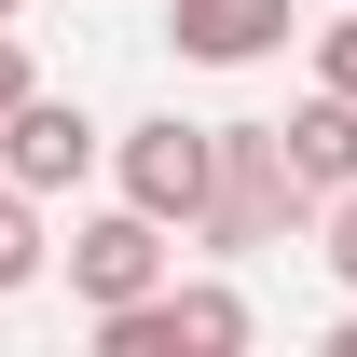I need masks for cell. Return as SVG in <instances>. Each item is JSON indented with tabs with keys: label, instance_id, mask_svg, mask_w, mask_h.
Listing matches in <instances>:
<instances>
[{
	"label": "cell",
	"instance_id": "obj_6",
	"mask_svg": "<svg viewBox=\"0 0 357 357\" xmlns=\"http://www.w3.org/2000/svg\"><path fill=\"white\" fill-rule=\"evenodd\" d=\"M289 28H303V0H165V42L192 69H261L289 55Z\"/></svg>",
	"mask_w": 357,
	"mask_h": 357
},
{
	"label": "cell",
	"instance_id": "obj_8",
	"mask_svg": "<svg viewBox=\"0 0 357 357\" xmlns=\"http://www.w3.org/2000/svg\"><path fill=\"white\" fill-rule=\"evenodd\" d=\"M42 261H55L42 192H28V178H0V303H14V289H42Z\"/></svg>",
	"mask_w": 357,
	"mask_h": 357
},
{
	"label": "cell",
	"instance_id": "obj_2",
	"mask_svg": "<svg viewBox=\"0 0 357 357\" xmlns=\"http://www.w3.org/2000/svg\"><path fill=\"white\" fill-rule=\"evenodd\" d=\"M248 330H261L248 289H220V275H165V289H137V303L96 316V357H234Z\"/></svg>",
	"mask_w": 357,
	"mask_h": 357
},
{
	"label": "cell",
	"instance_id": "obj_4",
	"mask_svg": "<svg viewBox=\"0 0 357 357\" xmlns=\"http://www.w3.org/2000/svg\"><path fill=\"white\" fill-rule=\"evenodd\" d=\"M55 261H69V303L110 316V303H137V289H165V275H178V220H151V206H124V192H110L96 220H69V248H55Z\"/></svg>",
	"mask_w": 357,
	"mask_h": 357
},
{
	"label": "cell",
	"instance_id": "obj_7",
	"mask_svg": "<svg viewBox=\"0 0 357 357\" xmlns=\"http://www.w3.org/2000/svg\"><path fill=\"white\" fill-rule=\"evenodd\" d=\"M275 137H289V165L316 178V206H330V192H357V96H330V83H316Z\"/></svg>",
	"mask_w": 357,
	"mask_h": 357
},
{
	"label": "cell",
	"instance_id": "obj_5",
	"mask_svg": "<svg viewBox=\"0 0 357 357\" xmlns=\"http://www.w3.org/2000/svg\"><path fill=\"white\" fill-rule=\"evenodd\" d=\"M96 165H110V137H96V110H83V96H14V110H0V178H28V192H42V206H55V192H83V178Z\"/></svg>",
	"mask_w": 357,
	"mask_h": 357
},
{
	"label": "cell",
	"instance_id": "obj_10",
	"mask_svg": "<svg viewBox=\"0 0 357 357\" xmlns=\"http://www.w3.org/2000/svg\"><path fill=\"white\" fill-rule=\"evenodd\" d=\"M316 261L357 289V192H330V206H316Z\"/></svg>",
	"mask_w": 357,
	"mask_h": 357
},
{
	"label": "cell",
	"instance_id": "obj_1",
	"mask_svg": "<svg viewBox=\"0 0 357 357\" xmlns=\"http://www.w3.org/2000/svg\"><path fill=\"white\" fill-rule=\"evenodd\" d=\"M303 220H316V178L289 165V137L275 124H220V192H206L192 248H206V261H261V248H289Z\"/></svg>",
	"mask_w": 357,
	"mask_h": 357
},
{
	"label": "cell",
	"instance_id": "obj_12",
	"mask_svg": "<svg viewBox=\"0 0 357 357\" xmlns=\"http://www.w3.org/2000/svg\"><path fill=\"white\" fill-rule=\"evenodd\" d=\"M0 28H14V0H0Z\"/></svg>",
	"mask_w": 357,
	"mask_h": 357
},
{
	"label": "cell",
	"instance_id": "obj_11",
	"mask_svg": "<svg viewBox=\"0 0 357 357\" xmlns=\"http://www.w3.org/2000/svg\"><path fill=\"white\" fill-rule=\"evenodd\" d=\"M330 357H357V316H344V330H330Z\"/></svg>",
	"mask_w": 357,
	"mask_h": 357
},
{
	"label": "cell",
	"instance_id": "obj_3",
	"mask_svg": "<svg viewBox=\"0 0 357 357\" xmlns=\"http://www.w3.org/2000/svg\"><path fill=\"white\" fill-rule=\"evenodd\" d=\"M110 192L192 234V220H206V192H220V124H178V110L124 124V137H110Z\"/></svg>",
	"mask_w": 357,
	"mask_h": 357
},
{
	"label": "cell",
	"instance_id": "obj_9",
	"mask_svg": "<svg viewBox=\"0 0 357 357\" xmlns=\"http://www.w3.org/2000/svg\"><path fill=\"white\" fill-rule=\"evenodd\" d=\"M316 83H330V96H357V0L316 28Z\"/></svg>",
	"mask_w": 357,
	"mask_h": 357
}]
</instances>
